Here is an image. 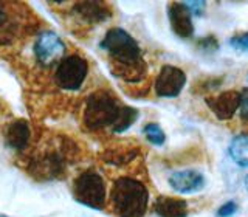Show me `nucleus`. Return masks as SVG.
Returning <instances> with one entry per match:
<instances>
[{
    "mask_svg": "<svg viewBox=\"0 0 248 217\" xmlns=\"http://www.w3.org/2000/svg\"><path fill=\"white\" fill-rule=\"evenodd\" d=\"M99 46L110 58L115 76L126 82H140L146 76L147 67L141 56V48L127 31L121 28L108 30Z\"/></svg>",
    "mask_w": 248,
    "mask_h": 217,
    "instance_id": "nucleus-1",
    "label": "nucleus"
},
{
    "mask_svg": "<svg viewBox=\"0 0 248 217\" xmlns=\"http://www.w3.org/2000/svg\"><path fill=\"white\" fill-rule=\"evenodd\" d=\"M108 203L118 217H144L149 206V191L138 178L118 177L110 188Z\"/></svg>",
    "mask_w": 248,
    "mask_h": 217,
    "instance_id": "nucleus-2",
    "label": "nucleus"
},
{
    "mask_svg": "<svg viewBox=\"0 0 248 217\" xmlns=\"http://www.w3.org/2000/svg\"><path fill=\"white\" fill-rule=\"evenodd\" d=\"M124 106L120 104L112 93L107 90H98L87 98L82 115L84 126L90 130H101L106 127H113L118 123Z\"/></svg>",
    "mask_w": 248,
    "mask_h": 217,
    "instance_id": "nucleus-3",
    "label": "nucleus"
},
{
    "mask_svg": "<svg viewBox=\"0 0 248 217\" xmlns=\"http://www.w3.org/2000/svg\"><path fill=\"white\" fill-rule=\"evenodd\" d=\"M73 196L79 203L103 209L106 205V183L96 170H85L73 183Z\"/></svg>",
    "mask_w": 248,
    "mask_h": 217,
    "instance_id": "nucleus-4",
    "label": "nucleus"
},
{
    "mask_svg": "<svg viewBox=\"0 0 248 217\" xmlns=\"http://www.w3.org/2000/svg\"><path fill=\"white\" fill-rule=\"evenodd\" d=\"M89 73V64L84 58L78 54H70V56L62 59L54 72V81L58 87L67 92H75L82 87Z\"/></svg>",
    "mask_w": 248,
    "mask_h": 217,
    "instance_id": "nucleus-5",
    "label": "nucleus"
},
{
    "mask_svg": "<svg viewBox=\"0 0 248 217\" xmlns=\"http://www.w3.org/2000/svg\"><path fill=\"white\" fill-rule=\"evenodd\" d=\"M65 54V44L53 31H44L39 34L34 44L36 61L44 67H51L59 64Z\"/></svg>",
    "mask_w": 248,
    "mask_h": 217,
    "instance_id": "nucleus-6",
    "label": "nucleus"
},
{
    "mask_svg": "<svg viewBox=\"0 0 248 217\" xmlns=\"http://www.w3.org/2000/svg\"><path fill=\"white\" fill-rule=\"evenodd\" d=\"M186 84V75L178 67L165 65L155 79V93L161 98H175Z\"/></svg>",
    "mask_w": 248,
    "mask_h": 217,
    "instance_id": "nucleus-7",
    "label": "nucleus"
},
{
    "mask_svg": "<svg viewBox=\"0 0 248 217\" xmlns=\"http://www.w3.org/2000/svg\"><path fill=\"white\" fill-rule=\"evenodd\" d=\"M206 104L219 120H230L240 107V93L236 90L222 92L220 95L206 99Z\"/></svg>",
    "mask_w": 248,
    "mask_h": 217,
    "instance_id": "nucleus-8",
    "label": "nucleus"
},
{
    "mask_svg": "<svg viewBox=\"0 0 248 217\" xmlns=\"http://www.w3.org/2000/svg\"><path fill=\"white\" fill-rule=\"evenodd\" d=\"M170 188L182 194H194L199 192L205 186V177L199 170L194 169H185L174 172L169 177Z\"/></svg>",
    "mask_w": 248,
    "mask_h": 217,
    "instance_id": "nucleus-9",
    "label": "nucleus"
},
{
    "mask_svg": "<svg viewBox=\"0 0 248 217\" xmlns=\"http://www.w3.org/2000/svg\"><path fill=\"white\" fill-rule=\"evenodd\" d=\"M169 22L174 33L183 39H188L194 33V25L191 19V11L186 3H170L168 8Z\"/></svg>",
    "mask_w": 248,
    "mask_h": 217,
    "instance_id": "nucleus-10",
    "label": "nucleus"
},
{
    "mask_svg": "<svg viewBox=\"0 0 248 217\" xmlns=\"http://www.w3.org/2000/svg\"><path fill=\"white\" fill-rule=\"evenodd\" d=\"M6 144L14 151H23L30 140V126L25 120H16L6 129Z\"/></svg>",
    "mask_w": 248,
    "mask_h": 217,
    "instance_id": "nucleus-11",
    "label": "nucleus"
},
{
    "mask_svg": "<svg viewBox=\"0 0 248 217\" xmlns=\"http://www.w3.org/2000/svg\"><path fill=\"white\" fill-rule=\"evenodd\" d=\"M154 209L160 217H186L188 203L177 197H158L154 203Z\"/></svg>",
    "mask_w": 248,
    "mask_h": 217,
    "instance_id": "nucleus-12",
    "label": "nucleus"
},
{
    "mask_svg": "<svg viewBox=\"0 0 248 217\" xmlns=\"http://www.w3.org/2000/svg\"><path fill=\"white\" fill-rule=\"evenodd\" d=\"M75 13L79 16L81 19L87 20L90 23L104 22L110 17V10L106 3L101 2H82L75 5Z\"/></svg>",
    "mask_w": 248,
    "mask_h": 217,
    "instance_id": "nucleus-13",
    "label": "nucleus"
},
{
    "mask_svg": "<svg viewBox=\"0 0 248 217\" xmlns=\"http://www.w3.org/2000/svg\"><path fill=\"white\" fill-rule=\"evenodd\" d=\"M230 157L239 166H248V135H239L230 144Z\"/></svg>",
    "mask_w": 248,
    "mask_h": 217,
    "instance_id": "nucleus-14",
    "label": "nucleus"
},
{
    "mask_svg": "<svg viewBox=\"0 0 248 217\" xmlns=\"http://www.w3.org/2000/svg\"><path fill=\"white\" fill-rule=\"evenodd\" d=\"M137 157V149H113L107 151L103 158L108 165H127Z\"/></svg>",
    "mask_w": 248,
    "mask_h": 217,
    "instance_id": "nucleus-15",
    "label": "nucleus"
},
{
    "mask_svg": "<svg viewBox=\"0 0 248 217\" xmlns=\"http://www.w3.org/2000/svg\"><path fill=\"white\" fill-rule=\"evenodd\" d=\"M137 116H138V112L135 110L134 107L124 106L120 120H118V123H116V126L113 127V132H118V134H120V132H124L126 129H129L132 124L135 123Z\"/></svg>",
    "mask_w": 248,
    "mask_h": 217,
    "instance_id": "nucleus-16",
    "label": "nucleus"
},
{
    "mask_svg": "<svg viewBox=\"0 0 248 217\" xmlns=\"http://www.w3.org/2000/svg\"><path fill=\"white\" fill-rule=\"evenodd\" d=\"M143 134L146 135V138L149 140V141L155 146H161L163 143H165L166 140V135L165 132L161 130V127L158 126V124L155 123H149L146 124L144 129H143Z\"/></svg>",
    "mask_w": 248,
    "mask_h": 217,
    "instance_id": "nucleus-17",
    "label": "nucleus"
},
{
    "mask_svg": "<svg viewBox=\"0 0 248 217\" xmlns=\"http://www.w3.org/2000/svg\"><path fill=\"white\" fill-rule=\"evenodd\" d=\"M230 45H231L234 50H237V51L248 53V33L234 36V37H232L231 41H230Z\"/></svg>",
    "mask_w": 248,
    "mask_h": 217,
    "instance_id": "nucleus-18",
    "label": "nucleus"
},
{
    "mask_svg": "<svg viewBox=\"0 0 248 217\" xmlns=\"http://www.w3.org/2000/svg\"><path fill=\"white\" fill-rule=\"evenodd\" d=\"M237 209H239V206L236 202L230 200L217 209V217H231V216H234V213H237Z\"/></svg>",
    "mask_w": 248,
    "mask_h": 217,
    "instance_id": "nucleus-19",
    "label": "nucleus"
},
{
    "mask_svg": "<svg viewBox=\"0 0 248 217\" xmlns=\"http://www.w3.org/2000/svg\"><path fill=\"white\" fill-rule=\"evenodd\" d=\"M240 116L242 120L248 121V89H244L240 92Z\"/></svg>",
    "mask_w": 248,
    "mask_h": 217,
    "instance_id": "nucleus-20",
    "label": "nucleus"
},
{
    "mask_svg": "<svg viewBox=\"0 0 248 217\" xmlns=\"http://www.w3.org/2000/svg\"><path fill=\"white\" fill-rule=\"evenodd\" d=\"M186 6L189 8V11H191V13L199 14V13L203 11L205 3H203V2H189V3H186Z\"/></svg>",
    "mask_w": 248,
    "mask_h": 217,
    "instance_id": "nucleus-21",
    "label": "nucleus"
},
{
    "mask_svg": "<svg viewBox=\"0 0 248 217\" xmlns=\"http://www.w3.org/2000/svg\"><path fill=\"white\" fill-rule=\"evenodd\" d=\"M6 22V11H5V6L0 3V28L5 25Z\"/></svg>",
    "mask_w": 248,
    "mask_h": 217,
    "instance_id": "nucleus-22",
    "label": "nucleus"
},
{
    "mask_svg": "<svg viewBox=\"0 0 248 217\" xmlns=\"http://www.w3.org/2000/svg\"><path fill=\"white\" fill-rule=\"evenodd\" d=\"M245 188H247V191H248V175L245 177Z\"/></svg>",
    "mask_w": 248,
    "mask_h": 217,
    "instance_id": "nucleus-23",
    "label": "nucleus"
},
{
    "mask_svg": "<svg viewBox=\"0 0 248 217\" xmlns=\"http://www.w3.org/2000/svg\"><path fill=\"white\" fill-rule=\"evenodd\" d=\"M0 217H8L6 214H0Z\"/></svg>",
    "mask_w": 248,
    "mask_h": 217,
    "instance_id": "nucleus-24",
    "label": "nucleus"
}]
</instances>
